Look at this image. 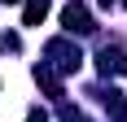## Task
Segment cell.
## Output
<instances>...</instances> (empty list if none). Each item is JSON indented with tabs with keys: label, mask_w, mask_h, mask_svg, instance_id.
<instances>
[{
	"label": "cell",
	"mask_w": 127,
	"mask_h": 122,
	"mask_svg": "<svg viewBox=\"0 0 127 122\" xmlns=\"http://www.w3.org/2000/svg\"><path fill=\"white\" fill-rule=\"evenodd\" d=\"M57 118H62V122H88V113L75 109V105H62V109H57Z\"/></svg>",
	"instance_id": "cell-6"
},
{
	"label": "cell",
	"mask_w": 127,
	"mask_h": 122,
	"mask_svg": "<svg viewBox=\"0 0 127 122\" xmlns=\"http://www.w3.org/2000/svg\"><path fill=\"white\" fill-rule=\"evenodd\" d=\"M35 83L44 87V92H48L53 100H62V79H57V74H53L48 65H35Z\"/></svg>",
	"instance_id": "cell-5"
},
{
	"label": "cell",
	"mask_w": 127,
	"mask_h": 122,
	"mask_svg": "<svg viewBox=\"0 0 127 122\" xmlns=\"http://www.w3.org/2000/svg\"><path fill=\"white\" fill-rule=\"evenodd\" d=\"M62 26H66V35H92L96 31V22H92V13L79 4V0H70L62 9Z\"/></svg>",
	"instance_id": "cell-2"
},
{
	"label": "cell",
	"mask_w": 127,
	"mask_h": 122,
	"mask_svg": "<svg viewBox=\"0 0 127 122\" xmlns=\"http://www.w3.org/2000/svg\"><path fill=\"white\" fill-rule=\"evenodd\" d=\"M96 70H101V74H127V52L105 44V48L96 52Z\"/></svg>",
	"instance_id": "cell-3"
},
{
	"label": "cell",
	"mask_w": 127,
	"mask_h": 122,
	"mask_svg": "<svg viewBox=\"0 0 127 122\" xmlns=\"http://www.w3.org/2000/svg\"><path fill=\"white\" fill-rule=\"evenodd\" d=\"M26 122H48V113H44V109H31V113H26Z\"/></svg>",
	"instance_id": "cell-8"
},
{
	"label": "cell",
	"mask_w": 127,
	"mask_h": 122,
	"mask_svg": "<svg viewBox=\"0 0 127 122\" xmlns=\"http://www.w3.org/2000/svg\"><path fill=\"white\" fill-rule=\"evenodd\" d=\"M44 65H48L53 74H75L79 65H83V48H79L70 35H57L44 44Z\"/></svg>",
	"instance_id": "cell-1"
},
{
	"label": "cell",
	"mask_w": 127,
	"mask_h": 122,
	"mask_svg": "<svg viewBox=\"0 0 127 122\" xmlns=\"http://www.w3.org/2000/svg\"><path fill=\"white\" fill-rule=\"evenodd\" d=\"M0 4H18V0H0Z\"/></svg>",
	"instance_id": "cell-10"
},
{
	"label": "cell",
	"mask_w": 127,
	"mask_h": 122,
	"mask_svg": "<svg viewBox=\"0 0 127 122\" xmlns=\"http://www.w3.org/2000/svg\"><path fill=\"white\" fill-rule=\"evenodd\" d=\"M18 48H22V39L13 31H0V52H18Z\"/></svg>",
	"instance_id": "cell-7"
},
{
	"label": "cell",
	"mask_w": 127,
	"mask_h": 122,
	"mask_svg": "<svg viewBox=\"0 0 127 122\" xmlns=\"http://www.w3.org/2000/svg\"><path fill=\"white\" fill-rule=\"evenodd\" d=\"M123 4H127V0H123Z\"/></svg>",
	"instance_id": "cell-11"
},
{
	"label": "cell",
	"mask_w": 127,
	"mask_h": 122,
	"mask_svg": "<svg viewBox=\"0 0 127 122\" xmlns=\"http://www.w3.org/2000/svg\"><path fill=\"white\" fill-rule=\"evenodd\" d=\"M96 4H101V9H110V4H114V0H96Z\"/></svg>",
	"instance_id": "cell-9"
},
{
	"label": "cell",
	"mask_w": 127,
	"mask_h": 122,
	"mask_svg": "<svg viewBox=\"0 0 127 122\" xmlns=\"http://www.w3.org/2000/svg\"><path fill=\"white\" fill-rule=\"evenodd\" d=\"M48 18V0H26L22 4V26H39Z\"/></svg>",
	"instance_id": "cell-4"
}]
</instances>
